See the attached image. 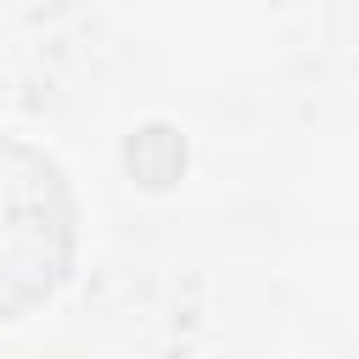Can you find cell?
Wrapping results in <instances>:
<instances>
[{
  "label": "cell",
  "mask_w": 359,
  "mask_h": 359,
  "mask_svg": "<svg viewBox=\"0 0 359 359\" xmlns=\"http://www.w3.org/2000/svg\"><path fill=\"white\" fill-rule=\"evenodd\" d=\"M67 247V213L50 168H6L0 151V314L50 292Z\"/></svg>",
  "instance_id": "obj_1"
}]
</instances>
